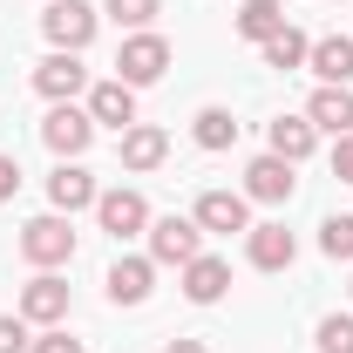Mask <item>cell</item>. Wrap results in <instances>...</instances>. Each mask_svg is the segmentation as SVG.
<instances>
[{
  "instance_id": "1",
  "label": "cell",
  "mask_w": 353,
  "mask_h": 353,
  "mask_svg": "<svg viewBox=\"0 0 353 353\" xmlns=\"http://www.w3.org/2000/svg\"><path fill=\"white\" fill-rule=\"evenodd\" d=\"M163 68H170V41H163V34H150V28H143V34H130V41L116 48V82H130V88L157 82Z\"/></svg>"
},
{
  "instance_id": "2",
  "label": "cell",
  "mask_w": 353,
  "mask_h": 353,
  "mask_svg": "<svg viewBox=\"0 0 353 353\" xmlns=\"http://www.w3.org/2000/svg\"><path fill=\"white\" fill-rule=\"evenodd\" d=\"M21 259L41 265V272L68 265V259H75V231H68V218H34V224H21Z\"/></svg>"
},
{
  "instance_id": "3",
  "label": "cell",
  "mask_w": 353,
  "mask_h": 353,
  "mask_svg": "<svg viewBox=\"0 0 353 353\" xmlns=\"http://www.w3.org/2000/svg\"><path fill=\"white\" fill-rule=\"evenodd\" d=\"M41 34L54 48H68V54H82V48L95 41V7H88V0H48Z\"/></svg>"
},
{
  "instance_id": "4",
  "label": "cell",
  "mask_w": 353,
  "mask_h": 353,
  "mask_svg": "<svg viewBox=\"0 0 353 353\" xmlns=\"http://www.w3.org/2000/svg\"><path fill=\"white\" fill-rule=\"evenodd\" d=\"M41 143L54 150V157H82L88 143H95V116L75 109V102H54V109L41 116Z\"/></svg>"
},
{
  "instance_id": "5",
  "label": "cell",
  "mask_w": 353,
  "mask_h": 353,
  "mask_svg": "<svg viewBox=\"0 0 353 353\" xmlns=\"http://www.w3.org/2000/svg\"><path fill=\"white\" fill-rule=\"evenodd\" d=\"M197 252H204L197 218H150V259L157 265H190Z\"/></svg>"
},
{
  "instance_id": "6",
  "label": "cell",
  "mask_w": 353,
  "mask_h": 353,
  "mask_svg": "<svg viewBox=\"0 0 353 353\" xmlns=\"http://www.w3.org/2000/svg\"><path fill=\"white\" fill-rule=\"evenodd\" d=\"M34 88H41L48 102H75L88 88V68H82V54H68V48H54L48 61H34Z\"/></svg>"
},
{
  "instance_id": "7",
  "label": "cell",
  "mask_w": 353,
  "mask_h": 353,
  "mask_svg": "<svg viewBox=\"0 0 353 353\" xmlns=\"http://www.w3.org/2000/svg\"><path fill=\"white\" fill-rule=\"evenodd\" d=\"M95 218L116 238H136V231H150V204H143V190H102L95 197Z\"/></svg>"
},
{
  "instance_id": "8",
  "label": "cell",
  "mask_w": 353,
  "mask_h": 353,
  "mask_svg": "<svg viewBox=\"0 0 353 353\" xmlns=\"http://www.w3.org/2000/svg\"><path fill=\"white\" fill-rule=\"evenodd\" d=\"M197 231H252V197L245 190H204L197 197Z\"/></svg>"
},
{
  "instance_id": "9",
  "label": "cell",
  "mask_w": 353,
  "mask_h": 353,
  "mask_svg": "<svg viewBox=\"0 0 353 353\" xmlns=\"http://www.w3.org/2000/svg\"><path fill=\"white\" fill-rule=\"evenodd\" d=\"M21 319H34V326H61V319H68V285H61L54 272L28 279V285H21Z\"/></svg>"
},
{
  "instance_id": "10",
  "label": "cell",
  "mask_w": 353,
  "mask_h": 353,
  "mask_svg": "<svg viewBox=\"0 0 353 353\" xmlns=\"http://www.w3.org/2000/svg\"><path fill=\"white\" fill-rule=\"evenodd\" d=\"M95 197H102V190H95V176H88L82 163H68V157H61L54 176H48V204H54V211H88Z\"/></svg>"
},
{
  "instance_id": "11",
  "label": "cell",
  "mask_w": 353,
  "mask_h": 353,
  "mask_svg": "<svg viewBox=\"0 0 353 353\" xmlns=\"http://www.w3.org/2000/svg\"><path fill=\"white\" fill-rule=\"evenodd\" d=\"M224 292H231V265L224 259H204V252H197V259L183 265V299H190V306H218Z\"/></svg>"
},
{
  "instance_id": "12",
  "label": "cell",
  "mask_w": 353,
  "mask_h": 353,
  "mask_svg": "<svg viewBox=\"0 0 353 353\" xmlns=\"http://www.w3.org/2000/svg\"><path fill=\"white\" fill-rule=\"evenodd\" d=\"M245 252H252L259 272H285V265L299 259V245H292L285 224H252V231H245Z\"/></svg>"
},
{
  "instance_id": "13",
  "label": "cell",
  "mask_w": 353,
  "mask_h": 353,
  "mask_svg": "<svg viewBox=\"0 0 353 353\" xmlns=\"http://www.w3.org/2000/svg\"><path fill=\"white\" fill-rule=\"evenodd\" d=\"M245 197H252V204H285V197H292V163L265 150L259 163L245 170Z\"/></svg>"
},
{
  "instance_id": "14",
  "label": "cell",
  "mask_w": 353,
  "mask_h": 353,
  "mask_svg": "<svg viewBox=\"0 0 353 353\" xmlns=\"http://www.w3.org/2000/svg\"><path fill=\"white\" fill-rule=\"evenodd\" d=\"M306 123H312V130H326V136H353V88H333V82H326L306 102Z\"/></svg>"
},
{
  "instance_id": "15",
  "label": "cell",
  "mask_w": 353,
  "mask_h": 353,
  "mask_svg": "<svg viewBox=\"0 0 353 353\" xmlns=\"http://www.w3.org/2000/svg\"><path fill=\"white\" fill-rule=\"evenodd\" d=\"M88 116L109 123V130H130L136 123V88L130 82H95L88 88Z\"/></svg>"
},
{
  "instance_id": "16",
  "label": "cell",
  "mask_w": 353,
  "mask_h": 353,
  "mask_svg": "<svg viewBox=\"0 0 353 353\" xmlns=\"http://www.w3.org/2000/svg\"><path fill=\"white\" fill-rule=\"evenodd\" d=\"M163 157H170V136L157 123H130L123 130V170H157Z\"/></svg>"
},
{
  "instance_id": "17",
  "label": "cell",
  "mask_w": 353,
  "mask_h": 353,
  "mask_svg": "<svg viewBox=\"0 0 353 353\" xmlns=\"http://www.w3.org/2000/svg\"><path fill=\"white\" fill-rule=\"evenodd\" d=\"M150 279H157V259H116L109 265V299L116 306H143L150 299Z\"/></svg>"
},
{
  "instance_id": "18",
  "label": "cell",
  "mask_w": 353,
  "mask_h": 353,
  "mask_svg": "<svg viewBox=\"0 0 353 353\" xmlns=\"http://www.w3.org/2000/svg\"><path fill=\"white\" fill-rule=\"evenodd\" d=\"M312 75L319 82H333V88H347L353 82V34H326V41H312Z\"/></svg>"
},
{
  "instance_id": "19",
  "label": "cell",
  "mask_w": 353,
  "mask_h": 353,
  "mask_svg": "<svg viewBox=\"0 0 353 353\" xmlns=\"http://www.w3.org/2000/svg\"><path fill=\"white\" fill-rule=\"evenodd\" d=\"M312 143H319V130H312L306 116H279L272 123V157H285V163H306Z\"/></svg>"
},
{
  "instance_id": "20",
  "label": "cell",
  "mask_w": 353,
  "mask_h": 353,
  "mask_svg": "<svg viewBox=\"0 0 353 353\" xmlns=\"http://www.w3.org/2000/svg\"><path fill=\"white\" fill-rule=\"evenodd\" d=\"M279 28H285L279 0H245V7H238V34H245V41H259V48H265Z\"/></svg>"
},
{
  "instance_id": "21",
  "label": "cell",
  "mask_w": 353,
  "mask_h": 353,
  "mask_svg": "<svg viewBox=\"0 0 353 353\" xmlns=\"http://www.w3.org/2000/svg\"><path fill=\"white\" fill-rule=\"evenodd\" d=\"M306 54H312V41L299 34V28H279V34L265 41V68H299Z\"/></svg>"
},
{
  "instance_id": "22",
  "label": "cell",
  "mask_w": 353,
  "mask_h": 353,
  "mask_svg": "<svg viewBox=\"0 0 353 353\" xmlns=\"http://www.w3.org/2000/svg\"><path fill=\"white\" fill-rule=\"evenodd\" d=\"M197 143H204V150H231V143H238L231 109H197Z\"/></svg>"
},
{
  "instance_id": "23",
  "label": "cell",
  "mask_w": 353,
  "mask_h": 353,
  "mask_svg": "<svg viewBox=\"0 0 353 353\" xmlns=\"http://www.w3.org/2000/svg\"><path fill=\"white\" fill-rule=\"evenodd\" d=\"M319 252H326V259H353V218H326L319 224Z\"/></svg>"
},
{
  "instance_id": "24",
  "label": "cell",
  "mask_w": 353,
  "mask_h": 353,
  "mask_svg": "<svg viewBox=\"0 0 353 353\" xmlns=\"http://www.w3.org/2000/svg\"><path fill=\"white\" fill-rule=\"evenodd\" d=\"M319 353H353V312L319 319Z\"/></svg>"
},
{
  "instance_id": "25",
  "label": "cell",
  "mask_w": 353,
  "mask_h": 353,
  "mask_svg": "<svg viewBox=\"0 0 353 353\" xmlns=\"http://www.w3.org/2000/svg\"><path fill=\"white\" fill-rule=\"evenodd\" d=\"M157 7H163V0H109V14H116L130 34H143V28L157 21Z\"/></svg>"
},
{
  "instance_id": "26",
  "label": "cell",
  "mask_w": 353,
  "mask_h": 353,
  "mask_svg": "<svg viewBox=\"0 0 353 353\" xmlns=\"http://www.w3.org/2000/svg\"><path fill=\"white\" fill-rule=\"evenodd\" d=\"M21 347H34V340H28V319H21V312H14V319L0 312V353H21Z\"/></svg>"
},
{
  "instance_id": "27",
  "label": "cell",
  "mask_w": 353,
  "mask_h": 353,
  "mask_svg": "<svg viewBox=\"0 0 353 353\" xmlns=\"http://www.w3.org/2000/svg\"><path fill=\"white\" fill-rule=\"evenodd\" d=\"M34 353H82V340H68L61 326H48L41 340H34Z\"/></svg>"
},
{
  "instance_id": "28",
  "label": "cell",
  "mask_w": 353,
  "mask_h": 353,
  "mask_svg": "<svg viewBox=\"0 0 353 353\" xmlns=\"http://www.w3.org/2000/svg\"><path fill=\"white\" fill-rule=\"evenodd\" d=\"M333 176H340V183H353V136H340V143H333Z\"/></svg>"
},
{
  "instance_id": "29",
  "label": "cell",
  "mask_w": 353,
  "mask_h": 353,
  "mask_svg": "<svg viewBox=\"0 0 353 353\" xmlns=\"http://www.w3.org/2000/svg\"><path fill=\"white\" fill-rule=\"evenodd\" d=\"M14 190H21V163H14V157H0V204H7Z\"/></svg>"
},
{
  "instance_id": "30",
  "label": "cell",
  "mask_w": 353,
  "mask_h": 353,
  "mask_svg": "<svg viewBox=\"0 0 353 353\" xmlns=\"http://www.w3.org/2000/svg\"><path fill=\"white\" fill-rule=\"evenodd\" d=\"M163 353H204V340H170Z\"/></svg>"
}]
</instances>
